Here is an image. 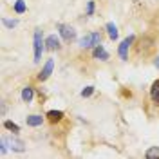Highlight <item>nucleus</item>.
Wrapping results in <instances>:
<instances>
[{
    "instance_id": "obj_1",
    "label": "nucleus",
    "mask_w": 159,
    "mask_h": 159,
    "mask_svg": "<svg viewBox=\"0 0 159 159\" xmlns=\"http://www.w3.org/2000/svg\"><path fill=\"white\" fill-rule=\"evenodd\" d=\"M101 43V34L99 33H90L87 36H83V38L80 40V47H83V49H89V47H96Z\"/></svg>"
},
{
    "instance_id": "obj_2",
    "label": "nucleus",
    "mask_w": 159,
    "mask_h": 159,
    "mask_svg": "<svg viewBox=\"0 0 159 159\" xmlns=\"http://www.w3.org/2000/svg\"><path fill=\"white\" fill-rule=\"evenodd\" d=\"M43 45H45V42L42 40V29H36L34 31V61H40L42 60Z\"/></svg>"
},
{
    "instance_id": "obj_3",
    "label": "nucleus",
    "mask_w": 159,
    "mask_h": 159,
    "mask_svg": "<svg viewBox=\"0 0 159 159\" xmlns=\"http://www.w3.org/2000/svg\"><path fill=\"white\" fill-rule=\"evenodd\" d=\"M58 31H60V36L65 40V42H72V40H76V31H74V27L69 25V24H60Z\"/></svg>"
},
{
    "instance_id": "obj_4",
    "label": "nucleus",
    "mask_w": 159,
    "mask_h": 159,
    "mask_svg": "<svg viewBox=\"0 0 159 159\" xmlns=\"http://www.w3.org/2000/svg\"><path fill=\"white\" fill-rule=\"evenodd\" d=\"M134 43V36L130 34L129 38H125L123 42H121V45H119V49H118V52H119V58L121 60H127L129 58V49H130V45Z\"/></svg>"
},
{
    "instance_id": "obj_5",
    "label": "nucleus",
    "mask_w": 159,
    "mask_h": 159,
    "mask_svg": "<svg viewBox=\"0 0 159 159\" xmlns=\"http://www.w3.org/2000/svg\"><path fill=\"white\" fill-rule=\"evenodd\" d=\"M52 69H54V61L52 60H47V63H45V67L40 70L38 74V81H45V80L51 76V72H52Z\"/></svg>"
},
{
    "instance_id": "obj_6",
    "label": "nucleus",
    "mask_w": 159,
    "mask_h": 159,
    "mask_svg": "<svg viewBox=\"0 0 159 159\" xmlns=\"http://www.w3.org/2000/svg\"><path fill=\"white\" fill-rule=\"evenodd\" d=\"M45 47L49 51H58L60 49V40L56 34H51V36H47L45 38Z\"/></svg>"
},
{
    "instance_id": "obj_7",
    "label": "nucleus",
    "mask_w": 159,
    "mask_h": 159,
    "mask_svg": "<svg viewBox=\"0 0 159 159\" xmlns=\"http://www.w3.org/2000/svg\"><path fill=\"white\" fill-rule=\"evenodd\" d=\"M9 147L15 150V152H24V150H25V143H24L22 139L11 138V139H9Z\"/></svg>"
},
{
    "instance_id": "obj_8",
    "label": "nucleus",
    "mask_w": 159,
    "mask_h": 159,
    "mask_svg": "<svg viewBox=\"0 0 159 159\" xmlns=\"http://www.w3.org/2000/svg\"><path fill=\"white\" fill-rule=\"evenodd\" d=\"M92 54H94V58H98V60H109V52H107V51L103 49V45H101V43L94 47Z\"/></svg>"
},
{
    "instance_id": "obj_9",
    "label": "nucleus",
    "mask_w": 159,
    "mask_h": 159,
    "mask_svg": "<svg viewBox=\"0 0 159 159\" xmlns=\"http://www.w3.org/2000/svg\"><path fill=\"white\" fill-rule=\"evenodd\" d=\"M27 125L29 127H40L42 123H43V118L42 116H38V114H31V116H27Z\"/></svg>"
},
{
    "instance_id": "obj_10",
    "label": "nucleus",
    "mask_w": 159,
    "mask_h": 159,
    "mask_svg": "<svg viewBox=\"0 0 159 159\" xmlns=\"http://www.w3.org/2000/svg\"><path fill=\"white\" fill-rule=\"evenodd\" d=\"M150 98L154 103H157L159 105V80H156L154 83H152V89H150Z\"/></svg>"
},
{
    "instance_id": "obj_11",
    "label": "nucleus",
    "mask_w": 159,
    "mask_h": 159,
    "mask_svg": "<svg viewBox=\"0 0 159 159\" xmlns=\"http://www.w3.org/2000/svg\"><path fill=\"white\" fill-rule=\"evenodd\" d=\"M47 118H49L51 123H56V121H60V119L63 118V112L61 110H49L47 112Z\"/></svg>"
},
{
    "instance_id": "obj_12",
    "label": "nucleus",
    "mask_w": 159,
    "mask_h": 159,
    "mask_svg": "<svg viewBox=\"0 0 159 159\" xmlns=\"http://www.w3.org/2000/svg\"><path fill=\"white\" fill-rule=\"evenodd\" d=\"M105 29H107V33H109V38L110 40H116V38H118V34H119L118 27H116L112 22H109V24H107V27H105Z\"/></svg>"
},
{
    "instance_id": "obj_13",
    "label": "nucleus",
    "mask_w": 159,
    "mask_h": 159,
    "mask_svg": "<svg viewBox=\"0 0 159 159\" xmlns=\"http://www.w3.org/2000/svg\"><path fill=\"white\" fill-rule=\"evenodd\" d=\"M33 96H34L33 87H25V89L22 90V99H24V101H27V103H29L31 99H33Z\"/></svg>"
},
{
    "instance_id": "obj_14",
    "label": "nucleus",
    "mask_w": 159,
    "mask_h": 159,
    "mask_svg": "<svg viewBox=\"0 0 159 159\" xmlns=\"http://www.w3.org/2000/svg\"><path fill=\"white\" fill-rule=\"evenodd\" d=\"M145 157L147 159H157L159 157V147H150L147 150V154H145Z\"/></svg>"
},
{
    "instance_id": "obj_15",
    "label": "nucleus",
    "mask_w": 159,
    "mask_h": 159,
    "mask_svg": "<svg viewBox=\"0 0 159 159\" xmlns=\"http://www.w3.org/2000/svg\"><path fill=\"white\" fill-rule=\"evenodd\" d=\"M25 9H27V7H25V2H24V0H16V2H15V11H16V13H25Z\"/></svg>"
},
{
    "instance_id": "obj_16",
    "label": "nucleus",
    "mask_w": 159,
    "mask_h": 159,
    "mask_svg": "<svg viewBox=\"0 0 159 159\" xmlns=\"http://www.w3.org/2000/svg\"><path fill=\"white\" fill-rule=\"evenodd\" d=\"M4 127L7 130H13V132H20V127L16 123H13V121H4Z\"/></svg>"
},
{
    "instance_id": "obj_17",
    "label": "nucleus",
    "mask_w": 159,
    "mask_h": 159,
    "mask_svg": "<svg viewBox=\"0 0 159 159\" xmlns=\"http://www.w3.org/2000/svg\"><path fill=\"white\" fill-rule=\"evenodd\" d=\"M92 92H94V87H85V89L81 90V96H83V98H89Z\"/></svg>"
},
{
    "instance_id": "obj_18",
    "label": "nucleus",
    "mask_w": 159,
    "mask_h": 159,
    "mask_svg": "<svg viewBox=\"0 0 159 159\" xmlns=\"http://www.w3.org/2000/svg\"><path fill=\"white\" fill-rule=\"evenodd\" d=\"M0 145H2V148H0V150H2V154H6V152H7V139L2 138V139H0Z\"/></svg>"
},
{
    "instance_id": "obj_19",
    "label": "nucleus",
    "mask_w": 159,
    "mask_h": 159,
    "mask_svg": "<svg viewBox=\"0 0 159 159\" xmlns=\"http://www.w3.org/2000/svg\"><path fill=\"white\" fill-rule=\"evenodd\" d=\"M92 13H94V0H90L89 4H87V15H92Z\"/></svg>"
},
{
    "instance_id": "obj_20",
    "label": "nucleus",
    "mask_w": 159,
    "mask_h": 159,
    "mask_svg": "<svg viewBox=\"0 0 159 159\" xmlns=\"http://www.w3.org/2000/svg\"><path fill=\"white\" fill-rule=\"evenodd\" d=\"M18 22L16 20H7V18H4V25H7V27H15Z\"/></svg>"
},
{
    "instance_id": "obj_21",
    "label": "nucleus",
    "mask_w": 159,
    "mask_h": 159,
    "mask_svg": "<svg viewBox=\"0 0 159 159\" xmlns=\"http://www.w3.org/2000/svg\"><path fill=\"white\" fill-rule=\"evenodd\" d=\"M156 67H157V69H159V56H157V58H156Z\"/></svg>"
}]
</instances>
